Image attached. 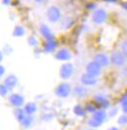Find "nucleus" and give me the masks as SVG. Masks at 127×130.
<instances>
[{
	"mask_svg": "<svg viewBox=\"0 0 127 130\" xmlns=\"http://www.w3.org/2000/svg\"><path fill=\"white\" fill-rule=\"evenodd\" d=\"M27 43H28V45L31 46V47H37L38 40L34 35H29L28 38H27Z\"/></svg>",
	"mask_w": 127,
	"mask_h": 130,
	"instance_id": "a878e982",
	"label": "nucleus"
},
{
	"mask_svg": "<svg viewBox=\"0 0 127 130\" xmlns=\"http://www.w3.org/2000/svg\"><path fill=\"white\" fill-rule=\"evenodd\" d=\"M103 1H105L107 3H116L117 2V0H103Z\"/></svg>",
	"mask_w": 127,
	"mask_h": 130,
	"instance_id": "4c0bfd02",
	"label": "nucleus"
},
{
	"mask_svg": "<svg viewBox=\"0 0 127 130\" xmlns=\"http://www.w3.org/2000/svg\"><path fill=\"white\" fill-rule=\"evenodd\" d=\"M92 117L97 119L98 121H100L101 123H103L105 121V119L107 118V112L104 110H97L95 112H93Z\"/></svg>",
	"mask_w": 127,
	"mask_h": 130,
	"instance_id": "a211bd4d",
	"label": "nucleus"
},
{
	"mask_svg": "<svg viewBox=\"0 0 127 130\" xmlns=\"http://www.w3.org/2000/svg\"><path fill=\"white\" fill-rule=\"evenodd\" d=\"M74 25V19L71 16H65L60 21V26L63 30H69Z\"/></svg>",
	"mask_w": 127,
	"mask_h": 130,
	"instance_id": "ddd939ff",
	"label": "nucleus"
},
{
	"mask_svg": "<svg viewBox=\"0 0 127 130\" xmlns=\"http://www.w3.org/2000/svg\"><path fill=\"white\" fill-rule=\"evenodd\" d=\"M119 49H120V52L124 55V57L127 59V39L122 40L119 46Z\"/></svg>",
	"mask_w": 127,
	"mask_h": 130,
	"instance_id": "b1692460",
	"label": "nucleus"
},
{
	"mask_svg": "<svg viewBox=\"0 0 127 130\" xmlns=\"http://www.w3.org/2000/svg\"><path fill=\"white\" fill-rule=\"evenodd\" d=\"M41 118L43 120H50V119H52V116L51 115H44V116H42Z\"/></svg>",
	"mask_w": 127,
	"mask_h": 130,
	"instance_id": "72a5a7b5",
	"label": "nucleus"
},
{
	"mask_svg": "<svg viewBox=\"0 0 127 130\" xmlns=\"http://www.w3.org/2000/svg\"><path fill=\"white\" fill-rule=\"evenodd\" d=\"M97 8H98L97 4H96L95 2H93V1H89L88 3L86 4V9L89 10V11H94Z\"/></svg>",
	"mask_w": 127,
	"mask_h": 130,
	"instance_id": "c85d7f7f",
	"label": "nucleus"
},
{
	"mask_svg": "<svg viewBox=\"0 0 127 130\" xmlns=\"http://www.w3.org/2000/svg\"><path fill=\"white\" fill-rule=\"evenodd\" d=\"M84 108H85V110H86L87 112H91V113L95 112V111L98 110V107L96 106V104H92V103L86 104V106H85Z\"/></svg>",
	"mask_w": 127,
	"mask_h": 130,
	"instance_id": "bb28decb",
	"label": "nucleus"
},
{
	"mask_svg": "<svg viewBox=\"0 0 127 130\" xmlns=\"http://www.w3.org/2000/svg\"><path fill=\"white\" fill-rule=\"evenodd\" d=\"M93 99H94V102L97 105V107L100 108V109H108V107H109V101H108V99L104 94H102V93H97V94H95Z\"/></svg>",
	"mask_w": 127,
	"mask_h": 130,
	"instance_id": "1a4fd4ad",
	"label": "nucleus"
},
{
	"mask_svg": "<svg viewBox=\"0 0 127 130\" xmlns=\"http://www.w3.org/2000/svg\"><path fill=\"white\" fill-rule=\"evenodd\" d=\"M80 83L86 87H92V86H95L98 82V79L96 76H93L91 74H89L85 72L84 73H82L80 75Z\"/></svg>",
	"mask_w": 127,
	"mask_h": 130,
	"instance_id": "6e6552de",
	"label": "nucleus"
},
{
	"mask_svg": "<svg viewBox=\"0 0 127 130\" xmlns=\"http://www.w3.org/2000/svg\"><path fill=\"white\" fill-rule=\"evenodd\" d=\"M120 6L122 9H124L125 11H127V2H121Z\"/></svg>",
	"mask_w": 127,
	"mask_h": 130,
	"instance_id": "c9c22d12",
	"label": "nucleus"
},
{
	"mask_svg": "<svg viewBox=\"0 0 127 130\" xmlns=\"http://www.w3.org/2000/svg\"><path fill=\"white\" fill-rule=\"evenodd\" d=\"M117 122H118V124H120V125H126L127 124V113H124L123 116H121V117L118 118Z\"/></svg>",
	"mask_w": 127,
	"mask_h": 130,
	"instance_id": "c756f323",
	"label": "nucleus"
},
{
	"mask_svg": "<svg viewBox=\"0 0 127 130\" xmlns=\"http://www.w3.org/2000/svg\"><path fill=\"white\" fill-rule=\"evenodd\" d=\"M108 14L106 9L104 8H97L91 14V21L96 26L104 25L108 20Z\"/></svg>",
	"mask_w": 127,
	"mask_h": 130,
	"instance_id": "f03ea898",
	"label": "nucleus"
},
{
	"mask_svg": "<svg viewBox=\"0 0 127 130\" xmlns=\"http://www.w3.org/2000/svg\"><path fill=\"white\" fill-rule=\"evenodd\" d=\"M73 71H74V67L71 63H65L61 66L60 68V77L63 80H68L71 77V75L73 74Z\"/></svg>",
	"mask_w": 127,
	"mask_h": 130,
	"instance_id": "20e7f679",
	"label": "nucleus"
},
{
	"mask_svg": "<svg viewBox=\"0 0 127 130\" xmlns=\"http://www.w3.org/2000/svg\"><path fill=\"white\" fill-rule=\"evenodd\" d=\"M88 88L84 85H77L73 88V94L78 98H84L88 95Z\"/></svg>",
	"mask_w": 127,
	"mask_h": 130,
	"instance_id": "dca6fc26",
	"label": "nucleus"
},
{
	"mask_svg": "<svg viewBox=\"0 0 127 130\" xmlns=\"http://www.w3.org/2000/svg\"><path fill=\"white\" fill-rule=\"evenodd\" d=\"M14 116L16 117V119L19 121V123L23 120V118L26 116V113L25 112L24 109H21V108H16L15 111H14Z\"/></svg>",
	"mask_w": 127,
	"mask_h": 130,
	"instance_id": "412c9836",
	"label": "nucleus"
},
{
	"mask_svg": "<svg viewBox=\"0 0 127 130\" xmlns=\"http://www.w3.org/2000/svg\"><path fill=\"white\" fill-rule=\"evenodd\" d=\"M32 1H33L34 3H36V4H39V5H40V4H43L46 0H32Z\"/></svg>",
	"mask_w": 127,
	"mask_h": 130,
	"instance_id": "e433bc0d",
	"label": "nucleus"
},
{
	"mask_svg": "<svg viewBox=\"0 0 127 130\" xmlns=\"http://www.w3.org/2000/svg\"><path fill=\"white\" fill-rule=\"evenodd\" d=\"M46 18L50 24L56 25L60 23V21L63 18V13L60 7L56 5H51L46 10Z\"/></svg>",
	"mask_w": 127,
	"mask_h": 130,
	"instance_id": "f257e3e1",
	"label": "nucleus"
},
{
	"mask_svg": "<svg viewBox=\"0 0 127 130\" xmlns=\"http://www.w3.org/2000/svg\"><path fill=\"white\" fill-rule=\"evenodd\" d=\"M120 74H121V76L124 78V79H127V64L121 68Z\"/></svg>",
	"mask_w": 127,
	"mask_h": 130,
	"instance_id": "7c9ffc66",
	"label": "nucleus"
},
{
	"mask_svg": "<svg viewBox=\"0 0 127 130\" xmlns=\"http://www.w3.org/2000/svg\"><path fill=\"white\" fill-rule=\"evenodd\" d=\"M57 49V41L55 37L46 39L43 43V51L45 53H52Z\"/></svg>",
	"mask_w": 127,
	"mask_h": 130,
	"instance_id": "4468645a",
	"label": "nucleus"
},
{
	"mask_svg": "<svg viewBox=\"0 0 127 130\" xmlns=\"http://www.w3.org/2000/svg\"><path fill=\"white\" fill-rule=\"evenodd\" d=\"M120 107L121 110L124 113H127V94L123 95L120 100Z\"/></svg>",
	"mask_w": 127,
	"mask_h": 130,
	"instance_id": "5701e85b",
	"label": "nucleus"
},
{
	"mask_svg": "<svg viewBox=\"0 0 127 130\" xmlns=\"http://www.w3.org/2000/svg\"><path fill=\"white\" fill-rule=\"evenodd\" d=\"M71 57H72L71 52L68 48H60L55 53V59L62 62H68L71 59Z\"/></svg>",
	"mask_w": 127,
	"mask_h": 130,
	"instance_id": "9d476101",
	"label": "nucleus"
},
{
	"mask_svg": "<svg viewBox=\"0 0 127 130\" xmlns=\"http://www.w3.org/2000/svg\"><path fill=\"white\" fill-rule=\"evenodd\" d=\"M5 71H6V70H5V67H3L2 65H0V78L4 75Z\"/></svg>",
	"mask_w": 127,
	"mask_h": 130,
	"instance_id": "473e14b6",
	"label": "nucleus"
},
{
	"mask_svg": "<svg viewBox=\"0 0 127 130\" xmlns=\"http://www.w3.org/2000/svg\"><path fill=\"white\" fill-rule=\"evenodd\" d=\"M32 123H33V117H32L31 116H29V115H26V116L23 118V120L20 122V124H21L24 128H29L32 125Z\"/></svg>",
	"mask_w": 127,
	"mask_h": 130,
	"instance_id": "aec40b11",
	"label": "nucleus"
},
{
	"mask_svg": "<svg viewBox=\"0 0 127 130\" xmlns=\"http://www.w3.org/2000/svg\"><path fill=\"white\" fill-rule=\"evenodd\" d=\"M3 83L6 85L9 90H13L18 84V77L15 74H9L5 77Z\"/></svg>",
	"mask_w": 127,
	"mask_h": 130,
	"instance_id": "2eb2a0df",
	"label": "nucleus"
},
{
	"mask_svg": "<svg viewBox=\"0 0 127 130\" xmlns=\"http://www.w3.org/2000/svg\"><path fill=\"white\" fill-rule=\"evenodd\" d=\"M2 60H3V53L0 51V63L2 62Z\"/></svg>",
	"mask_w": 127,
	"mask_h": 130,
	"instance_id": "58836bf2",
	"label": "nucleus"
},
{
	"mask_svg": "<svg viewBox=\"0 0 127 130\" xmlns=\"http://www.w3.org/2000/svg\"><path fill=\"white\" fill-rule=\"evenodd\" d=\"M8 101H9V104L12 105L13 107H16V108H21L22 106L25 105V97L19 93L11 94L8 98Z\"/></svg>",
	"mask_w": 127,
	"mask_h": 130,
	"instance_id": "0eeeda50",
	"label": "nucleus"
},
{
	"mask_svg": "<svg viewBox=\"0 0 127 130\" xmlns=\"http://www.w3.org/2000/svg\"><path fill=\"white\" fill-rule=\"evenodd\" d=\"M71 86L68 82H62L55 88V94L59 98H68L71 93Z\"/></svg>",
	"mask_w": 127,
	"mask_h": 130,
	"instance_id": "7ed1b4c3",
	"label": "nucleus"
},
{
	"mask_svg": "<svg viewBox=\"0 0 127 130\" xmlns=\"http://www.w3.org/2000/svg\"><path fill=\"white\" fill-rule=\"evenodd\" d=\"M12 34L14 37H22L25 34V28L22 25H17L14 27Z\"/></svg>",
	"mask_w": 127,
	"mask_h": 130,
	"instance_id": "6ab92c4d",
	"label": "nucleus"
},
{
	"mask_svg": "<svg viewBox=\"0 0 127 130\" xmlns=\"http://www.w3.org/2000/svg\"><path fill=\"white\" fill-rule=\"evenodd\" d=\"M110 63L112 65L116 67V68H122L123 66L126 65L127 59L124 57V55L120 51H114L112 56H110Z\"/></svg>",
	"mask_w": 127,
	"mask_h": 130,
	"instance_id": "39448f33",
	"label": "nucleus"
},
{
	"mask_svg": "<svg viewBox=\"0 0 127 130\" xmlns=\"http://www.w3.org/2000/svg\"><path fill=\"white\" fill-rule=\"evenodd\" d=\"M108 130H118V128H116V127H110V128Z\"/></svg>",
	"mask_w": 127,
	"mask_h": 130,
	"instance_id": "ea45409f",
	"label": "nucleus"
},
{
	"mask_svg": "<svg viewBox=\"0 0 127 130\" xmlns=\"http://www.w3.org/2000/svg\"><path fill=\"white\" fill-rule=\"evenodd\" d=\"M93 60L97 62L99 65L101 66L102 68H105V67H108V64L110 63V60L108 58V55L104 54V53H96L94 55V58Z\"/></svg>",
	"mask_w": 127,
	"mask_h": 130,
	"instance_id": "f8f14e48",
	"label": "nucleus"
},
{
	"mask_svg": "<svg viewBox=\"0 0 127 130\" xmlns=\"http://www.w3.org/2000/svg\"><path fill=\"white\" fill-rule=\"evenodd\" d=\"M116 113H117V109L114 108V109H112V111L108 112V116H109V117H114Z\"/></svg>",
	"mask_w": 127,
	"mask_h": 130,
	"instance_id": "2f4dec72",
	"label": "nucleus"
},
{
	"mask_svg": "<svg viewBox=\"0 0 127 130\" xmlns=\"http://www.w3.org/2000/svg\"><path fill=\"white\" fill-rule=\"evenodd\" d=\"M85 71L87 73L93 75V76H99L102 72V67L97 62H95L94 60L93 61H90L88 64L85 67Z\"/></svg>",
	"mask_w": 127,
	"mask_h": 130,
	"instance_id": "423d86ee",
	"label": "nucleus"
},
{
	"mask_svg": "<svg viewBox=\"0 0 127 130\" xmlns=\"http://www.w3.org/2000/svg\"><path fill=\"white\" fill-rule=\"evenodd\" d=\"M9 91L10 90L7 88L6 85L4 84V83H0V96L1 97H6Z\"/></svg>",
	"mask_w": 127,
	"mask_h": 130,
	"instance_id": "cd10ccee",
	"label": "nucleus"
},
{
	"mask_svg": "<svg viewBox=\"0 0 127 130\" xmlns=\"http://www.w3.org/2000/svg\"><path fill=\"white\" fill-rule=\"evenodd\" d=\"M90 130H96V129H90Z\"/></svg>",
	"mask_w": 127,
	"mask_h": 130,
	"instance_id": "a19ab883",
	"label": "nucleus"
},
{
	"mask_svg": "<svg viewBox=\"0 0 127 130\" xmlns=\"http://www.w3.org/2000/svg\"><path fill=\"white\" fill-rule=\"evenodd\" d=\"M73 112L77 117H84L87 111L85 110V108H83L81 105H75L73 107Z\"/></svg>",
	"mask_w": 127,
	"mask_h": 130,
	"instance_id": "4be33fe9",
	"label": "nucleus"
},
{
	"mask_svg": "<svg viewBox=\"0 0 127 130\" xmlns=\"http://www.w3.org/2000/svg\"><path fill=\"white\" fill-rule=\"evenodd\" d=\"M38 31L40 33V35L43 37V38L46 40V39H50L54 37V34H53V31L49 26H47L44 23H41L39 25V27H38Z\"/></svg>",
	"mask_w": 127,
	"mask_h": 130,
	"instance_id": "9b49d317",
	"label": "nucleus"
},
{
	"mask_svg": "<svg viewBox=\"0 0 127 130\" xmlns=\"http://www.w3.org/2000/svg\"><path fill=\"white\" fill-rule=\"evenodd\" d=\"M87 124H88L90 127H93V128H95V127H99V126H101L102 125V123L100 122V121H98L97 119L93 118V117L89 118L88 120H87Z\"/></svg>",
	"mask_w": 127,
	"mask_h": 130,
	"instance_id": "393cba45",
	"label": "nucleus"
},
{
	"mask_svg": "<svg viewBox=\"0 0 127 130\" xmlns=\"http://www.w3.org/2000/svg\"><path fill=\"white\" fill-rule=\"evenodd\" d=\"M24 111H25L26 115L32 116L34 112H36V111H37V105L35 104L34 102H28V103L24 105Z\"/></svg>",
	"mask_w": 127,
	"mask_h": 130,
	"instance_id": "f3484780",
	"label": "nucleus"
},
{
	"mask_svg": "<svg viewBox=\"0 0 127 130\" xmlns=\"http://www.w3.org/2000/svg\"><path fill=\"white\" fill-rule=\"evenodd\" d=\"M11 1L12 0H2V4L5 5V6H8V5L11 4Z\"/></svg>",
	"mask_w": 127,
	"mask_h": 130,
	"instance_id": "f704fd0d",
	"label": "nucleus"
}]
</instances>
